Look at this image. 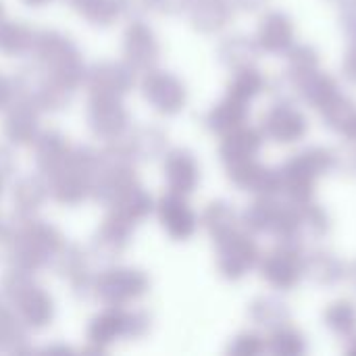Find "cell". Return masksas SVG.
<instances>
[{"mask_svg": "<svg viewBox=\"0 0 356 356\" xmlns=\"http://www.w3.org/2000/svg\"><path fill=\"white\" fill-rule=\"evenodd\" d=\"M65 244L56 225L35 217H19L17 225L0 223V261L27 273L50 267Z\"/></svg>", "mask_w": 356, "mask_h": 356, "instance_id": "cell-1", "label": "cell"}, {"mask_svg": "<svg viewBox=\"0 0 356 356\" xmlns=\"http://www.w3.org/2000/svg\"><path fill=\"white\" fill-rule=\"evenodd\" d=\"M35 65L58 86L75 92L83 86L86 65L77 44L63 31L44 29L35 33V42L31 48Z\"/></svg>", "mask_w": 356, "mask_h": 356, "instance_id": "cell-2", "label": "cell"}, {"mask_svg": "<svg viewBox=\"0 0 356 356\" xmlns=\"http://www.w3.org/2000/svg\"><path fill=\"white\" fill-rule=\"evenodd\" d=\"M338 169V150L327 146H309L292 154L280 167L282 194L294 202L305 204L315 198L317 184L321 177Z\"/></svg>", "mask_w": 356, "mask_h": 356, "instance_id": "cell-3", "label": "cell"}, {"mask_svg": "<svg viewBox=\"0 0 356 356\" xmlns=\"http://www.w3.org/2000/svg\"><path fill=\"white\" fill-rule=\"evenodd\" d=\"M0 294L27 330L42 332L54 321V298L35 284L33 273L10 267L0 280Z\"/></svg>", "mask_w": 356, "mask_h": 356, "instance_id": "cell-4", "label": "cell"}, {"mask_svg": "<svg viewBox=\"0 0 356 356\" xmlns=\"http://www.w3.org/2000/svg\"><path fill=\"white\" fill-rule=\"evenodd\" d=\"M98 171V150L75 146L69 161L48 175L50 198L60 207H77L92 196V181Z\"/></svg>", "mask_w": 356, "mask_h": 356, "instance_id": "cell-5", "label": "cell"}, {"mask_svg": "<svg viewBox=\"0 0 356 356\" xmlns=\"http://www.w3.org/2000/svg\"><path fill=\"white\" fill-rule=\"evenodd\" d=\"M152 327V317L146 311H129L127 307H106L102 313L92 317L86 336L90 344L96 346H111L113 342L125 340H140Z\"/></svg>", "mask_w": 356, "mask_h": 356, "instance_id": "cell-6", "label": "cell"}, {"mask_svg": "<svg viewBox=\"0 0 356 356\" xmlns=\"http://www.w3.org/2000/svg\"><path fill=\"white\" fill-rule=\"evenodd\" d=\"M150 292V277L136 267H106L94 275L92 298L104 307H129Z\"/></svg>", "mask_w": 356, "mask_h": 356, "instance_id": "cell-7", "label": "cell"}, {"mask_svg": "<svg viewBox=\"0 0 356 356\" xmlns=\"http://www.w3.org/2000/svg\"><path fill=\"white\" fill-rule=\"evenodd\" d=\"M261 280L277 290V292H292L305 280V252L302 246L277 242L271 250H267L259 261Z\"/></svg>", "mask_w": 356, "mask_h": 356, "instance_id": "cell-8", "label": "cell"}, {"mask_svg": "<svg viewBox=\"0 0 356 356\" xmlns=\"http://www.w3.org/2000/svg\"><path fill=\"white\" fill-rule=\"evenodd\" d=\"M263 252L250 232H234L215 242V265L223 280L240 282L259 267Z\"/></svg>", "mask_w": 356, "mask_h": 356, "instance_id": "cell-9", "label": "cell"}, {"mask_svg": "<svg viewBox=\"0 0 356 356\" xmlns=\"http://www.w3.org/2000/svg\"><path fill=\"white\" fill-rule=\"evenodd\" d=\"M13 81L17 90V98H25L33 102L40 111H48V113H58L67 108L73 96V92L52 81L38 65L19 69Z\"/></svg>", "mask_w": 356, "mask_h": 356, "instance_id": "cell-10", "label": "cell"}, {"mask_svg": "<svg viewBox=\"0 0 356 356\" xmlns=\"http://www.w3.org/2000/svg\"><path fill=\"white\" fill-rule=\"evenodd\" d=\"M140 92L144 100L152 106V111H156L163 117H175L188 104V88L171 71H146L140 83Z\"/></svg>", "mask_w": 356, "mask_h": 356, "instance_id": "cell-11", "label": "cell"}, {"mask_svg": "<svg viewBox=\"0 0 356 356\" xmlns=\"http://www.w3.org/2000/svg\"><path fill=\"white\" fill-rule=\"evenodd\" d=\"M261 131L267 140L280 146H292L307 138L311 125L307 115L292 104V100H280L271 104L261 117Z\"/></svg>", "mask_w": 356, "mask_h": 356, "instance_id": "cell-12", "label": "cell"}, {"mask_svg": "<svg viewBox=\"0 0 356 356\" xmlns=\"http://www.w3.org/2000/svg\"><path fill=\"white\" fill-rule=\"evenodd\" d=\"M86 121L90 131L104 142L123 140L131 127V115L121 102V98L108 96H90Z\"/></svg>", "mask_w": 356, "mask_h": 356, "instance_id": "cell-13", "label": "cell"}, {"mask_svg": "<svg viewBox=\"0 0 356 356\" xmlns=\"http://www.w3.org/2000/svg\"><path fill=\"white\" fill-rule=\"evenodd\" d=\"M83 86L90 96L123 98L136 86V71L125 60H98L86 69Z\"/></svg>", "mask_w": 356, "mask_h": 356, "instance_id": "cell-14", "label": "cell"}, {"mask_svg": "<svg viewBox=\"0 0 356 356\" xmlns=\"http://www.w3.org/2000/svg\"><path fill=\"white\" fill-rule=\"evenodd\" d=\"M225 171H227V179L238 190H244L257 196H267V198H275L277 194H282L280 169L267 167L257 159H246V161L225 165Z\"/></svg>", "mask_w": 356, "mask_h": 356, "instance_id": "cell-15", "label": "cell"}, {"mask_svg": "<svg viewBox=\"0 0 356 356\" xmlns=\"http://www.w3.org/2000/svg\"><path fill=\"white\" fill-rule=\"evenodd\" d=\"M123 58L134 71H150L161 60V42L144 19L131 21L123 33Z\"/></svg>", "mask_w": 356, "mask_h": 356, "instance_id": "cell-16", "label": "cell"}, {"mask_svg": "<svg viewBox=\"0 0 356 356\" xmlns=\"http://www.w3.org/2000/svg\"><path fill=\"white\" fill-rule=\"evenodd\" d=\"M154 211H156L159 223L163 225L167 236L175 242L190 240L198 229L200 221L194 209L190 207V202L186 200V196L181 194L167 192L165 196L159 198V202L154 204Z\"/></svg>", "mask_w": 356, "mask_h": 356, "instance_id": "cell-17", "label": "cell"}, {"mask_svg": "<svg viewBox=\"0 0 356 356\" xmlns=\"http://www.w3.org/2000/svg\"><path fill=\"white\" fill-rule=\"evenodd\" d=\"M50 267H54L58 277H63L71 286V292L77 298H90L92 296L94 275L90 271L88 252L79 244L67 242L63 246V250L54 257Z\"/></svg>", "mask_w": 356, "mask_h": 356, "instance_id": "cell-18", "label": "cell"}, {"mask_svg": "<svg viewBox=\"0 0 356 356\" xmlns=\"http://www.w3.org/2000/svg\"><path fill=\"white\" fill-rule=\"evenodd\" d=\"M163 173L169 192L190 196L200 184V163L188 148H173L163 154Z\"/></svg>", "mask_w": 356, "mask_h": 356, "instance_id": "cell-19", "label": "cell"}, {"mask_svg": "<svg viewBox=\"0 0 356 356\" xmlns=\"http://www.w3.org/2000/svg\"><path fill=\"white\" fill-rule=\"evenodd\" d=\"M40 108L25 100L17 98L6 111L2 121V134L13 146H33L40 136Z\"/></svg>", "mask_w": 356, "mask_h": 356, "instance_id": "cell-20", "label": "cell"}, {"mask_svg": "<svg viewBox=\"0 0 356 356\" xmlns=\"http://www.w3.org/2000/svg\"><path fill=\"white\" fill-rule=\"evenodd\" d=\"M261 52L267 54H286L296 44V25L292 17L282 10H269L261 17L257 35Z\"/></svg>", "mask_w": 356, "mask_h": 356, "instance_id": "cell-21", "label": "cell"}, {"mask_svg": "<svg viewBox=\"0 0 356 356\" xmlns=\"http://www.w3.org/2000/svg\"><path fill=\"white\" fill-rule=\"evenodd\" d=\"M131 232H134L131 225H127L121 219L106 213V217L98 225L96 234L92 236V244H90L92 254L100 261H106V263L117 261L127 250L129 240H131Z\"/></svg>", "mask_w": 356, "mask_h": 356, "instance_id": "cell-22", "label": "cell"}, {"mask_svg": "<svg viewBox=\"0 0 356 356\" xmlns=\"http://www.w3.org/2000/svg\"><path fill=\"white\" fill-rule=\"evenodd\" d=\"M73 148L75 146L63 131L58 129L40 131L38 140L33 142V161H35L38 173H42L44 177L56 173L69 161Z\"/></svg>", "mask_w": 356, "mask_h": 356, "instance_id": "cell-23", "label": "cell"}, {"mask_svg": "<svg viewBox=\"0 0 356 356\" xmlns=\"http://www.w3.org/2000/svg\"><path fill=\"white\" fill-rule=\"evenodd\" d=\"M263 144H265V136L261 127H252L244 123L221 136L219 159L223 161V165H232V163L246 161V159H257V154L263 150Z\"/></svg>", "mask_w": 356, "mask_h": 356, "instance_id": "cell-24", "label": "cell"}, {"mask_svg": "<svg viewBox=\"0 0 356 356\" xmlns=\"http://www.w3.org/2000/svg\"><path fill=\"white\" fill-rule=\"evenodd\" d=\"M234 13L229 0H192L188 6L190 25L204 35L221 33L234 21Z\"/></svg>", "mask_w": 356, "mask_h": 356, "instance_id": "cell-25", "label": "cell"}, {"mask_svg": "<svg viewBox=\"0 0 356 356\" xmlns=\"http://www.w3.org/2000/svg\"><path fill=\"white\" fill-rule=\"evenodd\" d=\"M123 144L136 163L138 161H156L167 152L169 136L163 127L144 123V125L129 127V131L123 138Z\"/></svg>", "mask_w": 356, "mask_h": 356, "instance_id": "cell-26", "label": "cell"}, {"mask_svg": "<svg viewBox=\"0 0 356 356\" xmlns=\"http://www.w3.org/2000/svg\"><path fill=\"white\" fill-rule=\"evenodd\" d=\"M317 113L321 115L325 127L348 142H356V102L350 96L338 90L317 108Z\"/></svg>", "mask_w": 356, "mask_h": 356, "instance_id": "cell-27", "label": "cell"}, {"mask_svg": "<svg viewBox=\"0 0 356 356\" xmlns=\"http://www.w3.org/2000/svg\"><path fill=\"white\" fill-rule=\"evenodd\" d=\"M305 277L315 286H338L346 280V263L330 248H315L305 254Z\"/></svg>", "mask_w": 356, "mask_h": 356, "instance_id": "cell-28", "label": "cell"}, {"mask_svg": "<svg viewBox=\"0 0 356 356\" xmlns=\"http://www.w3.org/2000/svg\"><path fill=\"white\" fill-rule=\"evenodd\" d=\"M154 204L156 202L152 200V196L138 181L131 188H127L125 192H121L106 209H108V213L113 217H117L123 223L136 227V225H140L142 221H146L152 215Z\"/></svg>", "mask_w": 356, "mask_h": 356, "instance_id": "cell-29", "label": "cell"}, {"mask_svg": "<svg viewBox=\"0 0 356 356\" xmlns=\"http://www.w3.org/2000/svg\"><path fill=\"white\" fill-rule=\"evenodd\" d=\"M248 115H250L248 102L238 100V98L225 94L219 102H215V104L207 111L202 123H204V127H207L211 134L223 136V134H227V131H232V129L244 125V123L248 121Z\"/></svg>", "mask_w": 356, "mask_h": 356, "instance_id": "cell-30", "label": "cell"}, {"mask_svg": "<svg viewBox=\"0 0 356 356\" xmlns=\"http://www.w3.org/2000/svg\"><path fill=\"white\" fill-rule=\"evenodd\" d=\"M50 198L48 179L42 173H29L17 179L13 188V207L19 217H35Z\"/></svg>", "mask_w": 356, "mask_h": 356, "instance_id": "cell-31", "label": "cell"}, {"mask_svg": "<svg viewBox=\"0 0 356 356\" xmlns=\"http://www.w3.org/2000/svg\"><path fill=\"white\" fill-rule=\"evenodd\" d=\"M217 56H219L221 65H225L232 71H238V69L257 65V60L261 58V48L254 38L234 33V35H227L225 40H221V44L217 48Z\"/></svg>", "mask_w": 356, "mask_h": 356, "instance_id": "cell-32", "label": "cell"}, {"mask_svg": "<svg viewBox=\"0 0 356 356\" xmlns=\"http://www.w3.org/2000/svg\"><path fill=\"white\" fill-rule=\"evenodd\" d=\"M202 227L213 238V242L238 232L242 227V215L227 200H213L204 207L200 217Z\"/></svg>", "mask_w": 356, "mask_h": 356, "instance_id": "cell-33", "label": "cell"}, {"mask_svg": "<svg viewBox=\"0 0 356 356\" xmlns=\"http://www.w3.org/2000/svg\"><path fill=\"white\" fill-rule=\"evenodd\" d=\"M35 29L27 21L4 19L0 23V52L4 56L29 54L35 42Z\"/></svg>", "mask_w": 356, "mask_h": 356, "instance_id": "cell-34", "label": "cell"}, {"mask_svg": "<svg viewBox=\"0 0 356 356\" xmlns=\"http://www.w3.org/2000/svg\"><path fill=\"white\" fill-rule=\"evenodd\" d=\"M25 325L13 307L0 305V353L8 355H27L33 353L27 344Z\"/></svg>", "mask_w": 356, "mask_h": 356, "instance_id": "cell-35", "label": "cell"}, {"mask_svg": "<svg viewBox=\"0 0 356 356\" xmlns=\"http://www.w3.org/2000/svg\"><path fill=\"white\" fill-rule=\"evenodd\" d=\"M248 317L252 323H257L259 327L265 330H275L284 323H290L292 313L290 307L277 298V296H259L248 305Z\"/></svg>", "mask_w": 356, "mask_h": 356, "instance_id": "cell-36", "label": "cell"}, {"mask_svg": "<svg viewBox=\"0 0 356 356\" xmlns=\"http://www.w3.org/2000/svg\"><path fill=\"white\" fill-rule=\"evenodd\" d=\"M267 88H269L267 75L261 69H257V65H252V67H244V69L234 71V75L227 83V94L250 104Z\"/></svg>", "mask_w": 356, "mask_h": 356, "instance_id": "cell-37", "label": "cell"}, {"mask_svg": "<svg viewBox=\"0 0 356 356\" xmlns=\"http://www.w3.org/2000/svg\"><path fill=\"white\" fill-rule=\"evenodd\" d=\"M277 209L280 202L275 198L257 196V200L250 202L242 213V227L250 234H271L277 217Z\"/></svg>", "mask_w": 356, "mask_h": 356, "instance_id": "cell-38", "label": "cell"}, {"mask_svg": "<svg viewBox=\"0 0 356 356\" xmlns=\"http://www.w3.org/2000/svg\"><path fill=\"white\" fill-rule=\"evenodd\" d=\"M323 325L340 336V338H348L356 334V302L350 298H338L334 302H330L323 311Z\"/></svg>", "mask_w": 356, "mask_h": 356, "instance_id": "cell-39", "label": "cell"}, {"mask_svg": "<svg viewBox=\"0 0 356 356\" xmlns=\"http://www.w3.org/2000/svg\"><path fill=\"white\" fill-rule=\"evenodd\" d=\"M67 2L81 19H86L96 27H108L121 15L119 0H67Z\"/></svg>", "mask_w": 356, "mask_h": 356, "instance_id": "cell-40", "label": "cell"}, {"mask_svg": "<svg viewBox=\"0 0 356 356\" xmlns=\"http://www.w3.org/2000/svg\"><path fill=\"white\" fill-rule=\"evenodd\" d=\"M267 350L277 356H300L307 350V338L302 332L290 323H284L275 330H271L269 338H265Z\"/></svg>", "mask_w": 356, "mask_h": 356, "instance_id": "cell-41", "label": "cell"}, {"mask_svg": "<svg viewBox=\"0 0 356 356\" xmlns=\"http://www.w3.org/2000/svg\"><path fill=\"white\" fill-rule=\"evenodd\" d=\"M330 229H332V219H330V213L321 204H317L315 200L300 204V236H302V244L325 238L330 234Z\"/></svg>", "mask_w": 356, "mask_h": 356, "instance_id": "cell-42", "label": "cell"}, {"mask_svg": "<svg viewBox=\"0 0 356 356\" xmlns=\"http://www.w3.org/2000/svg\"><path fill=\"white\" fill-rule=\"evenodd\" d=\"M319 52L311 44H294L286 52V69L284 75L288 79H298L302 75H309L311 71L319 69Z\"/></svg>", "mask_w": 356, "mask_h": 356, "instance_id": "cell-43", "label": "cell"}, {"mask_svg": "<svg viewBox=\"0 0 356 356\" xmlns=\"http://www.w3.org/2000/svg\"><path fill=\"white\" fill-rule=\"evenodd\" d=\"M265 350H267V342L257 332H242L227 346V355L232 356H257L263 355Z\"/></svg>", "mask_w": 356, "mask_h": 356, "instance_id": "cell-44", "label": "cell"}, {"mask_svg": "<svg viewBox=\"0 0 356 356\" xmlns=\"http://www.w3.org/2000/svg\"><path fill=\"white\" fill-rule=\"evenodd\" d=\"M119 10L127 19L138 21V19H144L150 13H154L156 10V2L154 0H119Z\"/></svg>", "mask_w": 356, "mask_h": 356, "instance_id": "cell-45", "label": "cell"}, {"mask_svg": "<svg viewBox=\"0 0 356 356\" xmlns=\"http://www.w3.org/2000/svg\"><path fill=\"white\" fill-rule=\"evenodd\" d=\"M340 25L342 31L355 42L356 40V0H344L340 4Z\"/></svg>", "mask_w": 356, "mask_h": 356, "instance_id": "cell-46", "label": "cell"}, {"mask_svg": "<svg viewBox=\"0 0 356 356\" xmlns=\"http://www.w3.org/2000/svg\"><path fill=\"white\" fill-rule=\"evenodd\" d=\"M17 171V159L8 144L0 142V179H8Z\"/></svg>", "mask_w": 356, "mask_h": 356, "instance_id": "cell-47", "label": "cell"}, {"mask_svg": "<svg viewBox=\"0 0 356 356\" xmlns=\"http://www.w3.org/2000/svg\"><path fill=\"white\" fill-rule=\"evenodd\" d=\"M15 100H17L15 81L6 77L4 73H0V111H6Z\"/></svg>", "mask_w": 356, "mask_h": 356, "instance_id": "cell-48", "label": "cell"}, {"mask_svg": "<svg viewBox=\"0 0 356 356\" xmlns=\"http://www.w3.org/2000/svg\"><path fill=\"white\" fill-rule=\"evenodd\" d=\"M342 75L344 79H348L350 83H356V40L348 46L344 60H342Z\"/></svg>", "mask_w": 356, "mask_h": 356, "instance_id": "cell-49", "label": "cell"}, {"mask_svg": "<svg viewBox=\"0 0 356 356\" xmlns=\"http://www.w3.org/2000/svg\"><path fill=\"white\" fill-rule=\"evenodd\" d=\"M156 2V10L163 15H179L184 10H188L192 0H154Z\"/></svg>", "mask_w": 356, "mask_h": 356, "instance_id": "cell-50", "label": "cell"}, {"mask_svg": "<svg viewBox=\"0 0 356 356\" xmlns=\"http://www.w3.org/2000/svg\"><path fill=\"white\" fill-rule=\"evenodd\" d=\"M234 4V8H240L244 13H257V10H263L269 0H229Z\"/></svg>", "mask_w": 356, "mask_h": 356, "instance_id": "cell-51", "label": "cell"}, {"mask_svg": "<svg viewBox=\"0 0 356 356\" xmlns=\"http://www.w3.org/2000/svg\"><path fill=\"white\" fill-rule=\"evenodd\" d=\"M44 353H46V355H73V350H71L69 346H65V344H54V346H48Z\"/></svg>", "mask_w": 356, "mask_h": 356, "instance_id": "cell-52", "label": "cell"}, {"mask_svg": "<svg viewBox=\"0 0 356 356\" xmlns=\"http://www.w3.org/2000/svg\"><path fill=\"white\" fill-rule=\"evenodd\" d=\"M346 280H348L350 288L356 292V259L353 261V263H348V265H346Z\"/></svg>", "mask_w": 356, "mask_h": 356, "instance_id": "cell-53", "label": "cell"}, {"mask_svg": "<svg viewBox=\"0 0 356 356\" xmlns=\"http://www.w3.org/2000/svg\"><path fill=\"white\" fill-rule=\"evenodd\" d=\"M344 353L348 356H356V334L346 338V348H344Z\"/></svg>", "mask_w": 356, "mask_h": 356, "instance_id": "cell-54", "label": "cell"}, {"mask_svg": "<svg viewBox=\"0 0 356 356\" xmlns=\"http://www.w3.org/2000/svg\"><path fill=\"white\" fill-rule=\"evenodd\" d=\"M25 6H31V8H42V6H46L48 2H52V0H21Z\"/></svg>", "mask_w": 356, "mask_h": 356, "instance_id": "cell-55", "label": "cell"}, {"mask_svg": "<svg viewBox=\"0 0 356 356\" xmlns=\"http://www.w3.org/2000/svg\"><path fill=\"white\" fill-rule=\"evenodd\" d=\"M4 21V4H2V0H0V23Z\"/></svg>", "mask_w": 356, "mask_h": 356, "instance_id": "cell-56", "label": "cell"}, {"mask_svg": "<svg viewBox=\"0 0 356 356\" xmlns=\"http://www.w3.org/2000/svg\"><path fill=\"white\" fill-rule=\"evenodd\" d=\"M2 188H4V179H0V196H2Z\"/></svg>", "mask_w": 356, "mask_h": 356, "instance_id": "cell-57", "label": "cell"}, {"mask_svg": "<svg viewBox=\"0 0 356 356\" xmlns=\"http://www.w3.org/2000/svg\"><path fill=\"white\" fill-rule=\"evenodd\" d=\"M327 2H334V4H342L344 0H327Z\"/></svg>", "mask_w": 356, "mask_h": 356, "instance_id": "cell-58", "label": "cell"}]
</instances>
